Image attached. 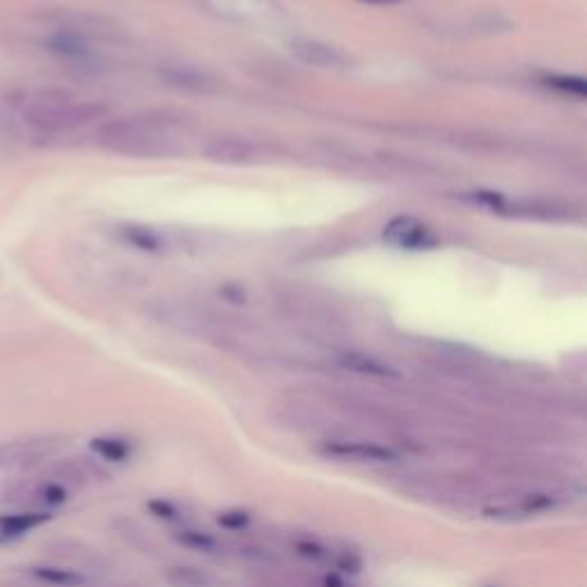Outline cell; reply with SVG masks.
<instances>
[{"label": "cell", "instance_id": "6da1fadb", "mask_svg": "<svg viewBox=\"0 0 587 587\" xmlns=\"http://www.w3.org/2000/svg\"><path fill=\"white\" fill-rule=\"evenodd\" d=\"M12 111L39 133H65L106 115V106L60 88H23L12 92Z\"/></svg>", "mask_w": 587, "mask_h": 587}, {"label": "cell", "instance_id": "7a4b0ae2", "mask_svg": "<svg viewBox=\"0 0 587 587\" xmlns=\"http://www.w3.org/2000/svg\"><path fill=\"white\" fill-rule=\"evenodd\" d=\"M175 120L156 115H131L108 120L97 131V143L101 150L138 156V159H156V156L175 154L179 140Z\"/></svg>", "mask_w": 587, "mask_h": 587}, {"label": "cell", "instance_id": "3957f363", "mask_svg": "<svg viewBox=\"0 0 587 587\" xmlns=\"http://www.w3.org/2000/svg\"><path fill=\"white\" fill-rule=\"evenodd\" d=\"M49 21L58 30H67V33H74L78 37L88 39H104V42H113V39H120L122 28L117 26L115 21L108 17H101V14L92 12H78V10H56L49 14Z\"/></svg>", "mask_w": 587, "mask_h": 587}, {"label": "cell", "instance_id": "277c9868", "mask_svg": "<svg viewBox=\"0 0 587 587\" xmlns=\"http://www.w3.org/2000/svg\"><path fill=\"white\" fill-rule=\"evenodd\" d=\"M383 239L388 244L397 248H409V250H425L434 248L438 244L436 234L427 228L425 223H420L413 216H397L386 225L383 230Z\"/></svg>", "mask_w": 587, "mask_h": 587}, {"label": "cell", "instance_id": "5b68a950", "mask_svg": "<svg viewBox=\"0 0 587 587\" xmlns=\"http://www.w3.org/2000/svg\"><path fill=\"white\" fill-rule=\"evenodd\" d=\"M205 156L214 163H223V166H250V163L262 161L260 145L250 143L246 138H214L205 147Z\"/></svg>", "mask_w": 587, "mask_h": 587}, {"label": "cell", "instance_id": "8992f818", "mask_svg": "<svg viewBox=\"0 0 587 587\" xmlns=\"http://www.w3.org/2000/svg\"><path fill=\"white\" fill-rule=\"evenodd\" d=\"M46 49L60 60L72 62L76 67H95L97 65V51L92 49V42L78 37L67 30H53V33L44 39Z\"/></svg>", "mask_w": 587, "mask_h": 587}, {"label": "cell", "instance_id": "52a82bcc", "mask_svg": "<svg viewBox=\"0 0 587 587\" xmlns=\"http://www.w3.org/2000/svg\"><path fill=\"white\" fill-rule=\"evenodd\" d=\"M294 58L301 60L303 65L310 67H322V69H340L349 62L347 53H342L338 46L322 42V39H310V37H296L289 44Z\"/></svg>", "mask_w": 587, "mask_h": 587}, {"label": "cell", "instance_id": "ba28073f", "mask_svg": "<svg viewBox=\"0 0 587 587\" xmlns=\"http://www.w3.org/2000/svg\"><path fill=\"white\" fill-rule=\"evenodd\" d=\"M322 452L326 457L351 459V461H374V464H386V461L397 459V452L386 448V445L367 443V441H347V438L326 443Z\"/></svg>", "mask_w": 587, "mask_h": 587}, {"label": "cell", "instance_id": "9c48e42d", "mask_svg": "<svg viewBox=\"0 0 587 587\" xmlns=\"http://www.w3.org/2000/svg\"><path fill=\"white\" fill-rule=\"evenodd\" d=\"M44 457V443L7 441L0 443V475H17Z\"/></svg>", "mask_w": 587, "mask_h": 587}, {"label": "cell", "instance_id": "30bf717a", "mask_svg": "<svg viewBox=\"0 0 587 587\" xmlns=\"http://www.w3.org/2000/svg\"><path fill=\"white\" fill-rule=\"evenodd\" d=\"M53 514L44 510H23L12 514H0V542H14L21 539L35 528L44 526L46 521H51Z\"/></svg>", "mask_w": 587, "mask_h": 587}, {"label": "cell", "instance_id": "8fae6325", "mask_svg": "<svg viewBox=\"0 0 587 587\" xmlns=\"http://www.w3.org/2000/svg\"><path fill=\"white\" fill-rule=\"evenodd\" d=\"M340 367L349 372L363 374V377H379V379H393L397 377V370L393 365L383 363V360L374 358L365 351H342L338 356Z\"/></svg>", "mask_w": 587, "mask_h": 587}, {"label": "cell", "instance_id": "7c38bea8", "mask_svg": "<svg viewBox=\"0 0 587 587\" xmlns=\"http://www.w3.org/2000/svg\"><path fill=\"white\" fill-rule=\"evenodd\" d=\"M90 450L104 461L122 464V461H127L131 457L133 445L122 436H97L90 441Z\"/></svg>", "mask_w": 587, "mask_h": 587}, {"label": "cell", "instance_id": "4fadbf2b", "mask_svg": "<svg viewBox=\"0 0 587 587\" xmlns=\"http://www.w3.org/2000/svg\"><path fill=\"white\" fill-rule=\"evenodd\" d=\"M67 500H69V489L58 480H46L33 491V503L37 505V510H44V512H51L53 507L65 505Z\"/></svg>", "mask_w": 587, "mask_h": 587}, {"label": "cell", "instance_id": "5bb4252c", "mask_svg": "<svg viewBox=\"0 0 587 587\" xmlns=\"http://www.w3.org/2000/svg\"><path fill=\"white\" fill-rule=\"evenodd\" d=\"M30 574L39 581L49 583V585H58V587H76L85 583V576L78 574L76 569H65V567H33Z\"/></svg>", "mask_w": 587, "mask_h": 587}, {"label": "cell", "instance_id": "9a60e30c", "mask_svg": "<svg viewBox=\"0 0 587 587\" xmlns=\"http://www.w3.org/2000/svg\"><path fill=\"white\" fill-rule=\"evenodd\" d=\"M166 76L172 83L182 85V88H193V90H207L209 88V78L205 74H200L198 69H186V67H170Z\"/></svg>", "mask_w": 587, "mask_h": 587}, {"label": "cell", "instance_id": "2e32d148", "mask_svg": "<svg viewBox=\"0 0 587 587\" xmlns=\"http://www.w3.org/2000/svg\"><path fill=\"white\" fill-rule=\"evenodd\" d=\"M177 542L189 546V549L195 551H214L216 549V539L209 537L207 532H200V530H182L177 532Z\"/></svg>", "mask_w": 587, "mask_h": 587}, {"label": "cell", "instance_id": "e0dca14e", "mask_svg": "<svg viewBox=\"0 0 587 587\" xmlns=\"http://www.w3.org/2000/svg\"><path fill=\"white\" fill-rule=\"evenodd\" d=\"M296 553L312 562H333V551H328L324 544L312 542V539H305V542L296 544Z\"/></svg>", "mask_w": 587, "mask_h": 587}, {"label": "cell", "instance_id": "ac0fdd59", "mask_svg": "<svg viewBox=\"0 0 587 587\" xmlns=\"http://www.w3.org/2000/svg\"><path fill=\"white\" fill-rule=\"evenodd\" d=\"M124 237H127L129 244H133L140 250H156L159 248V237L154 232L143 230V228H127L124 230Z\"/></svg>", "mask_w": 587, "mask_h": 587}, {"label": "cell", "instance_id": "d6986e66", "mask_svg": "<svg viewBox=\"0 0 587 587\" xmlns=\"http://www.w3.org/2000/svg\"><path fill=\"white\" fill-rule=\"evenodd\" d=\"M546 85H551V88H558L562 92H569V95H576V97H585V92H587L583 78L551 76V78H546Z\"/></svg>", "mask_w": 587, "mask_h": 587}, {"label": "cell", "instance_id": "ffe728a7", "mask_svg": "<svg viewBox=\"0 0 587 587\" xmlns=\"http://www.w3.org/2000/svg\"><path fill=\"white\" fill-rule=\"evenodd\" d=\"M331 565L338 569V571H342V574H358L360 571V558L356 553H351V551H344V553H338V555H333V562Z\"/></svg>", "mask_w": 587, "mask_h": 587}, {"label": "cell", "instance_id": "44dd1931", "mask_svg": "<svg viewBox=\"0 0 587 587\" xmlns=\"http://www.w3.org/2000/svg\"><path fill=\"white\" fill-rule=\"evenodd\" d=\"M218 523L228 530H244L250 523V514L244 510H232L218 514Z\"/></svg>", "mask_w": 587, "mask_h": 587}, {"label": "cell", "instance_id": "7402d4cb", "mask_svg": "<svg viewBox=\"0 0 587 587\" xmlns=\"http://www.w3.org/2000/svg\"><path fill=\"white\" fill-rule=\"evenodd\" d=\"M150 510L156 516H159V519H166V521H177L179 519V512L170 503H166V500H152Z\"/></svg>", "mask_w": 587, "mask_h": 587}, {"label": "cell", "instance_id": "603a6c76", "mask_svg": "<svg viewBox=\"0 0 587 587\" xmlns=\"http://www.w3.org/2000/svg\"><path fill=\"white\" fill-rule=\"evenodd\" d=\"M324 587H347L338 574H326L324 576Z\"/></svg>", "mask_w": 587, "mask_h": 587}, {"label": "cell", "instance_id": "cb8c5ba5", "mask_svg": "<svg viewBox=\"0 0 587 587\" xmlns=\"http://www.w3.org/2000/svg\"><path fill=\"white\" fill-rule=\"evenodd\" d=\"M365 3H372V5H393V3H399V0H365Z\"/></svg>", "mask_w": 587, "mask_h": 587}]
</instances>
